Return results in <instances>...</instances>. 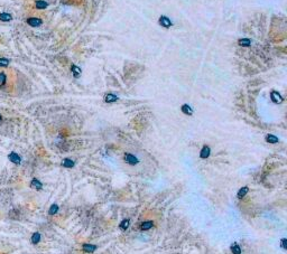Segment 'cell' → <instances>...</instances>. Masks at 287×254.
Returning <instances> with one entry per match:
<instances>
[{
    "label": "cell",
    "instance_id": "cell-5",
    "mask_svg": "<svg viewBox=\"0 0 287 254\" xmlns=\"http://www.w3.org/2000/svg\"><path fill=\"white\" fill-rule=\"evenodd\" d=\"M270 99H271V101L276 103V104H278V103H281L283 102V96L281 95V93H278L277 91H273L271 93H270Z\"/></svg>",
    "mask_w": 287,
    "mask_h": 254
},
{
    "label": "cell",
    "instance_id": "cell-25",
    "mask_svg": "<svg viewBox=\"0 0 287 254\" xmlns=\"http://www.w3.org/2000/svg\"><path fill=\"white\" fill-rule=\"evenodd\" d=\"M281 248H284V250H286L287 248V240L286 238H283V240H281Z\"/></svg>",
    "mask_w": 287,
    "mask_h": 254
},
{
    "label": "cell",
    "instance_id": "cell-11",
    "mask_svg": "<svg viewBox=\"0 0 287 254\" xmlns=\"http://www.w3.org/2000/svg\"><path fill=\"white\" fill-rule=\"evenodd\" d=\"M117 100H118V96L112 94V93H108V94H106V96H104V101L107 102V103H113Z\"/></svg>",
    "mask_w": 287,
    "mask_h": 254
},
{
    "label": "cell",
    "instance_id": "cell-19",
    "mask_svg": "<svg viewBox=\"0 0 287 254\" xmlns=\"http://www.w3.org/2000/svg\"><path fill=\"white\" fill-rule=\"evenodd\" d=\"M10 64V59L6 57H0V67L1 68H5V67H8Z\"/></svg>",
    "mask_w": 287,
    "mask_h": 254
},
{
    "label": "cell",
    "instance_id": "cell-4",
    "mask_svg": "<svg viewBox=\"0 0 287 254\" xmlns=\"http://www.w3.org/2000/svg\"><path fill=\"white\" fill-rule=\"evenodd\" d=\"M158 23H159V25L162 26V27H164V28H169V27L173 25L171 19H169L168 17H166V16H160Z\"/></svg>",
    "mask_w": 287,
    "mask_h": 254
},
{
    "label": "cell",
    "instance_id": "cell-17",
    "mask_svg": "<svg viewBox=\"0 0 287 254\" xmlns=\"http://www.w3.org/2000/svg\"><path fill=\"white\" fill-rule=\"evenodd\" d=\"M7 84V74L5 72H0V89H2Z\"/></svg>",
    "mask_w": 287,
    "mask_h": 254
},
{
    "label": "cell",
    "instance_id": "cell-8",
    "mask_svg": "<svg viewBox=\"0 0 287 254\" xmlns=\"http://www.w3.org/2000/svg\"><path fill=\"white\" fill-rule=\"evenodd\" d=\"M30 187H33L36 190H40L43 188V184H42V181H39L37 178H33L32 181H30Z\"/></svg>",
    "mask_w": 287,
    "mask_h": 254
},
{
    "label": "cell",
    "instance_id": "cell-22",
    "mask_svg": "<svg viewBox=\"0 0 287 254\" xmlns=\"http://www.w3.org/2000/svg\"><path fill=\"white\" fill-rule=\"evenodd\" d=\"M231 252L233 254H241V248L237 243H233L231 245Z\"/></svg>",
    "mask_w": 287,
    "mask_h": 254
},
{
    "label": "cell",
    "instance_id": "cell-2",
    "mask_svg": "<svg viewBox=\"0 0 287 254\" xmlns=\"http://www.w3.org/2000/svg\"><path fill=\"white\" fill-rule=\"evenodd\" d=\"M8 160L10 162H13V165H20L21 164V157L17 152L11 151V152L8 155Z\"/></svg>",
    "mask_w": 287,
    "mask_h": 254
},
{
    "label": "cell",
    "instance_id": "cell-6",
    "mask_svg": "<svg viewBox=\"0 0 287 254\" xmlns=\"http://www.w3.org/2000/svg\"><path fill=\"white\" fill-rule=\"evenodd\" d=\"M13 19V15L9 13H0V21L2 23H9Z\"/></svg>",
    "mask_w": 287,
    "mask_h": 254
},
{
    "label": "cell",
    "instance_id": "cell-23",
    "mask_svg": "<svg viewBox=\"0 0 287 254\" xmlns=\"http://www.w3.org/2000/svg\"><path fill=\"white\" fill-rule=\"evenodd\" d=\"M58 210H60V207H58L57 204H53L51 207H50V210H48V214L50 215H55L58 212Z\"/></svg>",
    "mask_w": 287,
    "mask_h": 254
},
{
    "label": "cell",
    "instance_id": "cell-9",
    "mask_svg": "<svg viewBox=\"0 0 287 254\" xmlns=\"http://www.w3.org/2000/svg\"><path fill=\"white\" fill-rule=\"evenodd\" d=\"M47 7H48V4H47L45 0H36V1H35V8L38 9V10L46 9Z\"/></svg>",
    "mask_w": 287,
    "mask_h": 254
},
{
    "label": "cell",
    "instance_id": "cell-15",
    "mask_svg": "<svg viewBox=\"0 0 287 254\" xmlns=\"http://www.w3.org/2000/svg\"><path fill=\"white\" fill-rule=\"evenodd\" d=\"M154 226V223L152 221H148V222H144L140 225V229L141 231H148L150 229Z\"/></svg>",
    "mask_w": 287,
    "mask_h": 254
},
{
    "label": "cell",
    "instance_id": "cell-14",
    "mask_svg": "<svg viewBox=\"0 0 287 254\" xmlns=\"http://www.w3.org/2000/svg\"><path fill=\"white\" fill-rule=\"evenodd\" d=\"M248 191H249L248 187H242V188H240V189H239V191H238V195H237V196H238V198H239V199H242L243 197L248 194Z\"/></svg>",
    "mask_w": 287,
    "mask_h": 254
},
{
    "label": "cell",
    "instance_id": "cell-1",
    "mask_svg": "<svg viewBox=\"0 0 287 254\" xmlns=\"http://www.w3.org/2000/svg\"><path fill=\"white\" fill-rule=\"evenodd\" d=\"M26 23H27V25L30 26V27H34V28H36V27H39V26L43 25V20L38 18V17H28L27 19H26Z\"/></svg>",
    "mask_w": 287,
    "mask_h": 254
},
{
    "label": "cell",
    "instance_id": "cell-7",
    "mask_svg": "<svg viewBox=\"0 0 287 254\" xmlns=\"http://www.w3.org/2000/svg\"><path fill=\"white\" fill-rule=\"evenodd\" d=\"M210 153H211V149L209 146H203L202 148V150H201V152H200V157L202 159H206L210 157Z\"/></svg>",
    "mask_w": 287,
    "mask_h": 254
},
{
    "label": "cell",
    "instance_id": "cell-13",
    "mask_svg": "<svg viewBox=\"0 0 287 254\" xmlns=\"http://www.w3.org/2000/svg\"><path fill=\"white\" fill-rule=\"evenodd\" d=\"M181 110H182V112H183L184 114H186V115H192V114H193V110H192V108L188 105V104H183V105H182V108H181Z\"/></svg>",
    "mask_w": 287,
    "mask_h": 254
},
{
    "label": "cell",
    "instance_id": "cell-26",
    "mask_svg": "<svg viewBox=\"0 0 287 254\" xmlns=\"http://www.w3.org/2000/svg\"><path fill=\"white\" fill-rule=\"evenodd\" d=\"M1 121H2V115L0 114V122H1Z\"/></svg>",
    "mask_w": 287,
    "mask_h": 254
},
{
    "label": "cell",
    "instance_id": "cell-3",
    "mask_svg": "<svg viewBox=\"0 0 287 254\" xmlns=\"http://www.w3.org/2000/svg\"><path fill=\"white\" fill-rule=\"evenodd\" d=\"M123 159H125V161L127 162L128 165L134 166V165H137L139 162V159L137 158L136 156H134V155H131V153H125Z\"/></svg>",
    "mask_w": 287,
    "mask_h": 254
},
{
    "label": "cell",
    "instance_id": "cell-12",
    "mask_svg": "<svg viewBox=\"0 0 287 254\" xmlns=\"http://www.w3.org/2000/svg\"><path fill=\"white\" fill-rule=\"evenodd\" d=\"M83 251L88 252V253H93L96 250V246L93 244H83Z\"/></svg>",
    "mask_w": 287,
    "mask_h": 254
},
{
    "label": "cell",
    "instance_id": "cell-21",
    "mask_svg": "<svg viewBox=\"0 0 287 254\" xmlns=\"http://www.w3.org/2000/svg\"><path fill=\"white\" fill-rule=\"evenodd\" d=\"M266 141L269 142V143H277L278 138L276 135H274V134H268V135H266Z\"/></svg>",
    "mask_w": 287,
    "mask_h": 254
},
{
    "label": "cell",
    "instance_id": "cell-16",
    "mask_svg": "<svg viewBox=\"0 0 287 254\" xmlns=\"http://www.w3.org/2000/svg\"><path fill=\"white\" fill-rule=\"evenodd\" d=\"M62 166L65 167V168H72V167H74V161L69 158H65L62 161Z\"/></svg>",
    "mask_w": 287,
    "mask_h": 254
},
{
    "label": "cell",
    "instance_id": "cell-24",
    "mask_svg": "<svg viewBox=\"0 0 287 254\" xmlns=\"http://www.w3.org/2000/svg\"><path fill=\"white\" fill-rule=\"evenodd\" d=\"M129 224H130V221H129V219H123V221L120 223L119 227H120L122 231H125V229H127L128 227H129Z\"/></svg>",
    "mask_w": 287,
    "mask_h": 254
},
{
    "label": "cell",
    "instance_id": "cell-10",
    "mask_svg": "<svg viewBox=\"0 0 287 254\" xmlns=\"http://www.w3.org/2000/svg\"><path fill=\"white\" fill-rule=\"evenodd\" d=\"M40 238H42V235H40V233H38V232H35V233H33V234H32L30 242H32V244H34V245H37L39 242H40Z\"/></svg>",
    "mask_w": 287,
    "mask_h": 254
},
{
    "label": "cell",
    "instance_id": "cell-18",
    "mask_svg": "<svg viewBox=\"0 0 287 254\" xmlns=\"http://www.w3.org/2000/svg\"><path fill=\"white\" fill-rule=\"evenodd\" d=\"M71 71H72V74L74 75V77H79L81 75V68L77 67V65H72L71 66Z\"/></svg>",
    "mask_w": 287,
    "mask_h": 254
},
{
    "label": "cell",
    "instance_id": "cell-20",
    "mask_svg": "<svg viewBox=\"0 0 287 254\" xmlns=\"http://www.w3.org/2000/svg\"><path fill=\"white\" fill-rule=\"evenodd\" d=\"M238 44L240 45V46H242V47H249V46L251 45V40L248 38L239 39V40H238Z\"/></svg>",
    "mask_w": 287,
    "mask_h": 254
}]
</instances>
